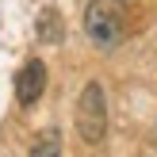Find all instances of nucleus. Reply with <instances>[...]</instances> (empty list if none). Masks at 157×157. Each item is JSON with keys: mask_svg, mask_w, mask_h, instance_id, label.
Wrapping results in <instances>:
<instances>
[{"mask_svg": "<svg viewBox=\"0 0 157 157\" xmlns=\"http://www.w3.org/2000/svg\"><path fill=\"white\" fill-rule=\"evenodd\" d=\"M27 157H61V134L58 130H42V134L35 138V142H31V153Z\"/></svg>", "mask_w": 157, "mask_h": 157, "instance_id": "obj_5", "label": "nucleus"}, {"mask_svg": "<svg viewBox=\"0 0 157 157\" xmlns=\"http://www.w3.org/2000/svg\"><path fill=\"white\" fill-rule=\"evenodd\" d=\"M77 134L88 146H100L107 134V100H104V84L88 81L77 100Z\"/></svg>", "mask_w": 157, "mask_h": 157, "instance_id": "obj_1", "label": "nucleus"}, {"mask_svg": "<svg viewBox=\"0 0 157 157\" xmlns=\"http://www.w3.org/2000/svg\"><path fill=\"white\" fill-rule=\"evenodd\" d=\"M38 42H46V46H58L61 38H65V27H61V15L54 12V8H46L42 15H38Z\"/></svg>", "mask_w": 157, "mask_h": 157, "instance_id": "obj_4", "label": "nucleus"}, {"mask_svg": "<svg viewBox=\"0 0 157 157\" xmlns=\"http://www.w3.org/2000/svg\"><path fill=\"white\" fill-rule=\"evenodd\" d=\"M153 142H157V130H153Z\"/></svg>", "mask_w": 157, "mask_h": 157, "instance_id": "obj_6", "label": "nucleus"}, {"mask_svg": "<svg viewBox=\"0 0 157 157\" xmlns=\"http://www.w3.org/2000/svg\"><path fill=\"white\" fill-rule=\"evenodd\" d=\"M127 15H123V0H92L84 12V31L96 46H115L123 38Z\"/></svg>", "mask_w": 157, "mask_h": 157, "instance_id": "obj_2", "label": "nucleus"}, {"mask_svg": "<svg viewBox=\"0 0 157 157\" xmlns=\"http://www.w3.org/2000/svg\"><path fill=\"white\" fill-rule=\"evenodd\" d=\"M42 88H46V65L42 61H27L19 69V77H15V100L23 107H31V104H38Z\"/></svg>", "mask_w": 157, "mask_h": 157, "instance_id": "obj_3", "label": "nucleus"}]
</instances>
